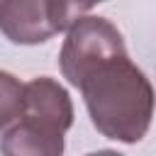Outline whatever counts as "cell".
Masks as SVG:
<instances>
[{"mask_svg": "<svg viewBox=\"0 0 156 156\" xmlns=\"http://www.w3.org/2000/svg\"><path fill=\"white\" fill-rule=\"evenodd\" d=\"M73 88L80 90L90 122L105 139L136 144L146 136L156 110V93L127 51L100 58Z\"/></svg>", "mask_w": 156, "mask_h": 156, "instance_id": "cell-1", "label": "cell"}, {"mask_svg": "<svg viewBox=\"0 0 156 156\" xmlns=\"http://www.w3.org/2000/svg\"><path fill=\"white\" fill-rule=\"evenodd\" d=\"M117 51H127L122 32L105 17L83 15L66 29V39L58 54V66L63 78L71 85H76L78 78L90 66Z\"/></svg>", "mask_w": 156, "mask_h": 156, "instance_id": "cell-2", "label": "cell"}, {"mask_svg": "<svg viewBox=\"0 0 156 156\" xmlns=\"http://www.w3.org/2000/svg\"><path fill=\"white\" fill-rule=\"evenodd\" d=\"M22 117L49 132L66 134L73 124V102L68 90L49 76L32 78L29 83H24Z\"/></svg>", "mask_w": 156, "mask_h": 156, "instance_id": "cell-3", "label": "cell"}, {"mask_svg": "<svg viewBox=\"0 0 156 156\" xmlns=\"http://www.w3.org/2000/svg\"><path fill=\"white\" fill-rule=\"evenodd\" d=\"M0 34L22 46L49 41L58 34L51 20L49 0H0Z\"/></svg>", "mask_w": 156, "mask_h": 156, "instance_id": "cell-4", "label": "cell"}, {"mask_svg": "<svg viewBox=\"0 0 156 156\" xmlns=\"http://www.w3.org/2000/svg\"><path fill=\"white\" fill-rule=\"evenodd\" d=\"M0 151L7 156H58L63 154V134L49 132L24 117L5 129Z\"/></svg>", "mask_w": 156, "mask_h": 156, "instance_id": "cell-5", "label": "cell"}, {"mask_svg": "<svg viewBox=\"0 0 156 156\" xmlns=\"http://www.w3.org/2000/svg\"><path fill=\"white\" fill-rule=\"evenodd\" d=\"M24 112V83L7 71H0V132L12 127Z\"/></svg>", "mask_w": 156, "mask_h": 156, "instance_id": "cell-6", "label": "cell"}, {"mask_svg": "<svg viewBox=\"0 0 156 156\" xmlns=\"http://www.w3.org/2000/svg\"><path fill=\"white\" fill-rule=\"evenodd\" d=\"M105 0H49V10H51V20L54 27L58 32L68 29L78 17H83L88 10H93L95 5H100Z\"/></svg>", "mask_w": 156, "mask_h": 156, "instance_id": "cell-7", "label": "cell"}]
</instances>
